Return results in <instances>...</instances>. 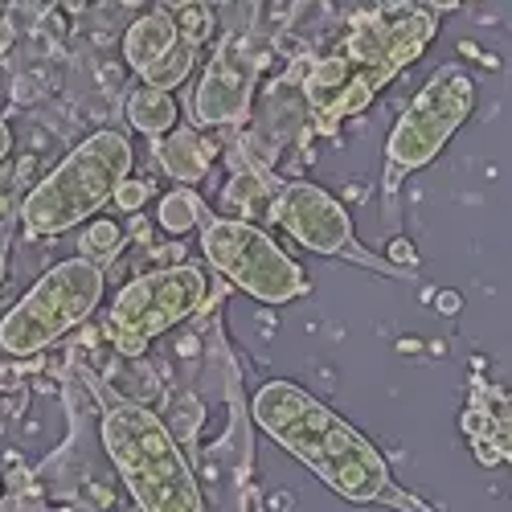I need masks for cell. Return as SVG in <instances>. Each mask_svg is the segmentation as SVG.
Wrapping results in <instances>:
<instances>
[{"mask_svg": "<svg viewBox=\"0 0 512 512\" xmlns=\"http://www.w3.org/2000/svg\"><path fill=\"white\" fill-rule=\"evenodd\" d=\"M78 246H82V254H87V259H95V254H107V250L119 246V226H115V222H91L87 230H82Z\"/></svg>", "mask_w": 512, "mask_h": 512, "instance_id": "cell-17", "label": "cell"}, {"mask_svg": "<svg viewBox=\"0 0 512 512\" xmlns=\"http://www.w3.org/2000/svg\"><path fill=\"white\" fill-rule=\"evenodd\" d=\"M267 50L254 33H234L222 41V50L213 54V62L205 66L201 82L189 95V119L193 127H222V123H238L250 111L254 99V82L263 74Z\"/></svg>", "mask_w": 512, "mask_h": 512, "instance_id": "cell-9", "label": "cell"}, {"mask_svg": "<svg viewBox=\"0 0 512 512\" xmlns=\"http://www.w3.org/2000/svg\"><path fill=\"white\" fill-rule=\"evenodd\" d=\"M271 218L295 238V242H304L308 250L316 254H349L353 250V226H349V213L345 205H340L332 193L316 189V185H287L279 197H275V209H271ZM353 259L373 263V254L365 250H353Z\"/></svg>", "mask_w": 512, "mask_h": 512, "instance_id": "cell-10", "label": "cell"}, {"mask_svg": "<svg viewBox=\"0 0 512 512\" xmlns=\"http://www.w3.org/2000/svg\"><path fill=\"white\" fill-rule=\"evenodd\" d=\"M205 300H209V279L201 267H164L140 275L123 283V291L115 295L107 336L123 361H140L160 332L189 320Z\"/></svg>", "mask_w": 512, "mask_h": 512, "instance_id": "cell-5", "label": "cell"}, {"mask_svg": "<svg viewBox=\"0 0 512 512\" xmlns=\"http://www.w3.org/2000/svg\"><path fill=\"white\" fill-rule=\"evenodd\" d=\"M209 144L201 140V132L193 127V132H173L164 140V148H160V160H164V173L168 177H177L181 185H189V181H201L205 177V168H209Z\"/></svg>", "mask_w": 512, "mask_h": 512, "instance_id": "cell-13", "label": "cell"}, {"mask_svg": "<svg viewBox=\"0 0 512 512\" xmlns=\"http://www.w3.org/2000/svg\"><path fill=\"white\" fill-rule=\"evenodd\" d=\"M156 218H160V226H164L168 234H189V230L205 218V205L197 201L193 189H173V193H164Z\"/></svg>", "mask_w": 512, "mask_h": 512, "instance_id": "cell-14", "label": "cell"}, {"mask_svg": "<svg viewBox=\"0 0 512 512\" xmlns=\"http://www.w3.org/2000/svg\"><path fill=\"white\" fill-rule=\"evenodd\" d=\"M103 447L123 484L144 512H201V488L173 431L136 402H123L103 418Z\"/></svg>", "mask_w": 512, "mask_h": 512, "instance_id": "cell-2", "label": "cell"}, {"mask_svg": "<svg viewBox=\"0 0 512 512\" xmlns=\"http://www.w3.org/2000/svg\"><path fill=\"white\" fill-rule=\"evenodd\" d=\"M103 287H107V275L87 254L58 263L54 271H46L25 291V300L5 320H0V349L9 357L41 353L99 308Z\"/></svg>", "mask_w": 512, "mask_h": 512, "instance_id": "cell-4", "label": "cell"}, {"mask_svg": "<svg viewBox=\"0 0 512 512\" xmlns=\"http://www.w3.org/2000/svg\"><path fill=\"white\" fill-rule=\"evenodd\" d=\"M9 152H13V132H9V123H0V164L9 160Z\"/></svg>", "mask_w": 512, "mask_h": 512, "instance_id": "cell-22", "label": "cell"}, {"mask_svg": "<svg viewBox=\"0 0 512 512\" xmlns=\"http://www.w3.org/2000/svg\"><path fill=\"white\" fill-rule=\"evenodd\" d=\"M439 312L443 316H455L459 312V295L455 291H439Z\"/></svg>", "mask_w": 512, "mask_h": 512, "instance_id": "cell-21", "label": "cell"}, {"mask_svg": "<svg viewBox=\"0 0 512 512\" xmlns=\"http://www.w3.org/2000/svg\"><path fill=\"white\" fill-rule=\"evenodd\" d=\"M127 177H132V144H127V136L95 132L25 197L21 222L37 238L66 234L78 222L95 218Z\"/></svg>", "mask_w": 512, "mask_h": 512, "instance_id": "cell-3", "label": "cell"}, {"mask_svg": "<svg viewBox=\"0 0 512 512\" xmlns=\"http://www.w3.org/2000/svg\"><path fill=\"white\" fill-rule=\"evenodd\" d=\"M476 107V87L459 66H443L426 87L414 95V103L402 111V119L394 123L390 144H386V160H390V185L402 173L431 164L443 144L463 127V119Z\"/></svg>", "mask_w": 512, "mask_h": 512, "instance_id": "cell-7", "label": "cell"}, {"mask_svg": "<svg viewBox=\"0 0 512 512\" xmlns=\"http://www.w3.org/2000/svg\"><path fill=\"white\" fill-rule=\"evenodd\" d=\"M189 5H201V0H164V13H181Z\"/></svg>", "mask_w": 512, "mask_h": 512, "instance_id": "cell-23", "label": "cell"}, {"mask_svg": "<svg viewBox=\"0 0 512 512\" xmlns=\"http://www.w3.org/2000/svg\"><path fill=\"white\" fill-rule=\"evenodd\" d=\"M390 259H398V263L414 267V263H418V254H414V246H410L406 238H394V242H390Z\"/></svg>", "mask_w": 512, "mask_h": 512, "instance_id": "cell-19", "label": "cell"}, {"mask_svg": "<svg viewBox=\"0 0 512 512\" xmlns=\"http://www.w3.org/2000/svg\"><path fill=\"white\" fill-rule=\"evenodd\" d=\"M123 58L148 87L173 91L189 78L193 62H197V46L181 37L173 13H148L140 21H132V29L123 33Z\"/></svg>", "mask_w": 512, "mask_h": 512, "instance_id": "cell-11", "label": "cell"}, {"mask_svg": "<svg viewBox=\"0 0 512 512\" xmlns=\"http://www.w3.org/2000/svg\"><path fill=\"white\" fill-rule=\"evenodd\" d=\"M5 275H9V259H5V246H0V283H5Z\"/></svg>", "mask_w": 512, "mask_h": 512, "instance_id": "cell-25", "label": "cell"}, {"mask_svg": "<svg viewBox=\"0 0 512 512\" xmlns=\"http://www.w3.org/2000/svg\"><path fill=\"white\" fill-rule=\"evenodd\" d=\"M123 115L127 123L136 127V132L144 136H164V132H173V123H177V103H173V91H160V87H144L127 95L123 103Z\"/></svg>", "mask_w": 512, "mask_h": 512, "instance_id": "cell-12", "label": "cell"}, {"mask_svg": "<svg viewBox=\"0 0 512 512\" xmlns=\"http://www.w3.org/2000/svg\"><path fill=\"white\" fill-rule=\"evenodd\" d=\"M144 201H148V185H144V181H123V185L115 189V197H111V205L123 209V213L144 209Z\"/></svg>", "mask_w": 512, "mask_h": 512, "instance_id": "cell-18", "label": "cell"}, {"mask_svg": "<svg viewBox=\"0 0 512 512\" xmlns=\"http://www.w3.org/2000/svg\"><path fill=\"white\" fill-rule=\"evenodd\" d=\"M13 5L21 9V13H29V17H41L50 9V0H13Z\"/></svg>", "mask_w": 512, "mask_h": 512, "instance_id": "cell-20", "label": "cell"}, {"mask_svg": "<svg viewBox=\"0 0 512 512\" xmlns=\"http://www.w3.org/2000/svg\"><path fill=\"white\" fill-rule=\"evenodd\" d=\"M9 41H13V33H9V25H5V21H0V54L9 50Z\"/></svg>", "mask_w": 512, "mask_h": 512, "instance_id": "cell-24", "label": "cell"}, {"mask_svg": "<svg viewBox=\"0 0 512 512\" xmlns=\"http://www.w3.org/2000/svg\"><path fill=\"white\" fill-rule=\"evenodd\" d=\"M435 29H439L435 9L414 5V0H386L381 9L353 21V33L345 37L340 54L357 66V74L373 91H381L398 70H406L431 46Z\"/></svg>", "mask_w": 512, "mask_h": 512, "instance_id": "cell-8", "label": "cell"}, {"mask_svg": "<svg viewBox=\"0 0 512 512\" xmlns=\"http://www.w3.org/2000/svg\"><path fill=\"white\" fill-rule=\"evenodd\" d=\"M254 422L300 459L304 467L353 504H373L390 492V467L381 451L353 426L332 414L324 402H316L295 381H271L250 402Z\"/></svg>", "mask_w": 512, "mask_h": 512, "instance_id": "cell-1", "label": "cell"}, {"mask_svg": "<svg viewBox=\"0 0 512 512\" xmlns=\"http://www.w3.org/2000/svg\"><path fill=\"white\" fill-rule=\"evenodd\" d=\"M226 209L234 213H263V201H267V189H263V177L259 173H238L230 185H226Z\"/></svg>", "mask_w": 512, "mask_h": 512, "instance_id": "cell-15", "label": "cell"}, {"mask_svg": "<svg viewBox=\"0 0 512 512\" xmlns=\"http://www.w3.org/2000/svg\"><path fill=\"white\" fill-rule=\"evenodd\" d=\"M431 5H435V9H455L459 0H431Z\"/></svg>", "mask_w": 512, "mask_h": 512, "instance_id": "cell-26", "label": "cell"}, {"mask_svg": "<svg viewBox=\"0 0 512 512\" xmlns=\"http://www.w3.org/2000/svg\"><path fill=\"white\" fill-rule=\"evenodd\" d=\"M70 5H74V9H82V5H87V0H70Z\"/></svg>", "mask_w": 512, "mask_h": 512, "instance_id": "cell-27", "label": "cell"}, {"mask_svg": "<svg viewBox=\"0 0 512 512\" xmlns=\"http://www.w3.org/2000/svg\"><path fill=\"white\" fill-rule=\"evenodd\" d=\"M201 250L230 283H238L246 295H254L263 304H291L300 295H308L304 267L291 263L267 238V230L250 226L242 218H205Z\"/></svg>", "mask_w": 512, "mask_h": 512, "instance_id": "cell-6", "label": "cell"}, {"mask_svg": "<svg viewBox=\"0 0 512 512\" xmlns=\"http://www.w3.org/2000/svg\"><path fill=\"white\" fill-rule=\"evenodd\" d=\"M177 29L185 41H193V46H201V41L213 33V9H209V0H201V5H189L181 13H173Z\"/></svg>", "mask_w": 512, "mask_h": 512, "instance_id": "cell-16", "label": "cell"}]
</instances>
